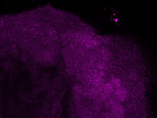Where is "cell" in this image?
<instances>
[{
  "mask_svg": "<svg viewBox=\"0 0 157 118\" xmlns=\"http://www.w3.org/2000/svg\"><path fill=\"white\" fill-rule=\"evenodd\" d=\"M114 93L116 97V100L119 103H123L128 98V92L127 89L123 86H121L119 88L115 89Z\"/></svg>",
  "mask_w": 157,
  "mask_h": 118,
  "instance_id": "6da1fadb",
  "label": "cell"
},
{
  "mask_svg": "<svg viewBox=\"0 0 157 118\" xmlns=\"http://www.w3.org/2000/svg\"><path fill=\"white\" fill-rule=\"evenodd\" d=\"M98 54L101 60L103 61H108L111 56L110 51L108 49L105 48L100 49L98 51Z\"/></svg>",
  "mask_w": 157,
  "mask_h": 118,
  "instance_id": "7a4b0ae2",
  "label": "cell"
},
{
  "mask_svg": "<svg viewBox=\"0 0 157 118\" xmlns=\"http://www.w3.org/2000/svg\"><path fill=\"white\" fill-rule=\"evenodd\" d=\"M101 87H102L101 92H103L109 95L113 93L114 92V91H115L114 87L110 82H107L103 83Z\"/></svg>",
  "mask_w": 157,
  "mask_h": 118,
  "instance_id": "3957f363",
  "label": "cell"
},
{
  "mask_svg": "<svg viewBox=\"0 0 157 118\" xmlns=\"http://www.w3.org/2000/svg\"><path fill=\"white\" fill-rule=\"evenodd\" d=\"M47 33L49 37L52 39L55 40L58 38V34L57 31L52 27H48V28Z\"/></svg>",
  "mask_w": 157,
  "mask_h": 118,
  "instance_id": "277c9868",
  "label": "cell"
},
{
  "mask_svg": "<svg viewBox=\"0 0 157 118\" xmlns=\"http://www.w3.org/2000/svg\"><path fill=\"white\" fill-rule=\"evenodd\" d=\"M110 83L114 87V89H117L121 86V81L119 78L113 77L111 79Z\"/></svg>",
  "mask_w": 157,
  "mask_h": 118,
  "instance_id": "5b68a950",
  "label": "cell"
}]
</instances>
